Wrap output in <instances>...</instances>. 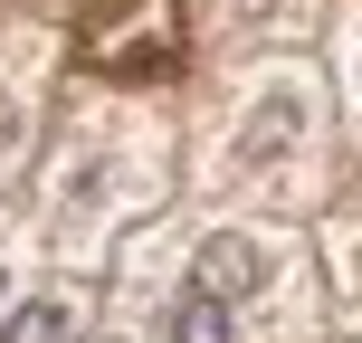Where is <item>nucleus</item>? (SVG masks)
<instances>
[{"label":"nucleus","instance_id":"nucleus-7","mask_svg":"<svg viewBox=\"0 0 362 343\" xmlns=\"http://www.w3.org/2000/svg\"><path fill=\"white\" fill-rule=\"evenodd\" d=\"M19 163H29V95L0 76V181H10Z\"/></svg>","mask_w":362,"mask_h":343},{"label":"nucleus","instance_id":"nucleus-4","mask_svg":"<svg viewBox=\"0 0 362 343\" xmlns=\"http://www.w3.org/2000/svg\"><path fill=\"white\" fill-rule=\"evenodd\" d=\"M153 343H248V315L191 277H163L153 286Z\"/></svg>","mask_w":362,"mask_h":343},{"label":"nucleus","instance_id":"nucleus-2","mask_svg":"<svg viewBox=\"0 0 362 343\" xmlns=\"http://www.w3.org/2000/svg\"><path fill=\"white\" fill-rule=\"evenodd\" d=\"M144 200H153V134L144 144L86 134V144L57 153V172H48V238L67 257H86V248H105V229L124 210H144Z\"/></svg>","mask_w":362,"mask_h":343},{"label":"nucleus","instance_id":"nucleus-9","mask_svg":"<svg viewBox=\"0 0 362 343\" xmlns=\"http://www.w3.org/2000/svg\"><path fill=\"white\" fill-rule=\"evenodd\" d=\"M10 296H19V238H0V315H10Z\"/></svg>","mask_w":362,"mask_h":343},{"label":"nucleus","instance_id":"nucleus-3","mask_svg":"<svg viewBox=\"0 0 362 343\" xmlns=\"http://www.w3.org/2000/svg\"><path fill=\"white\" fill-rule=\"evenodd\" d=\"M172 277H191V286L229 296L238 315H257L286 286V248H276V229H257V219H200V229H181Z\"/></svg>","mask_w":362,"mask_h":343},{"label":"nucleus","instance_id":"nucleus-8","mask_svg":"<svg viewBox=\"0 0 362 343\" xmlns=\"http://www.w3.org/2000/svg\"><path fill=\"white\" fill-rule=\"evenodd\" d=\"M344 105H353V134H362V19H353V48H344Z\"/></svg>","mask_w":362,"mask_h":343},{"label":"nucleus","instance_id":"nucleus-1","mask_svg":"<svg viewBox=\"0 0 362 343\" xmlns=\"http://www.w3.org/2000/svg\"><path fill=\"white\" fill-rule=\"evenodd\" d=\"M315 144H325V86H315V67H257L238 115H229V134L210 144V191L267 200L286 181H305Z\"/></svg>","mask_w":362,"mask_h":343},{"label":"nucleus","instance_id":"nucleus-5","mask_svg":"<svg viewBox=\"0 0 362 343\" xmlns=\"http://www.w3.org/2000/svg\"><path fill=\"white\" fill-rule=\"evenodd\" d=\"M0 343H76V296H10V315H0Z\"/></svg>","mask_w":362,"mask_h":343},{"label":"nucleus","instance_id":"nucleus-6","mask_svg":"<svg viewBox=\"0 0 362 343\" xmlns=\"http://www.w3.org/2000/svg\"><path fill=\"white\" fill-rule=\"evenodd\" d=\"M325 248H334V286H344V315L362 325V219H344Z\"/></svg>","mask_w":362,"mask_h":343}]
</instances>
